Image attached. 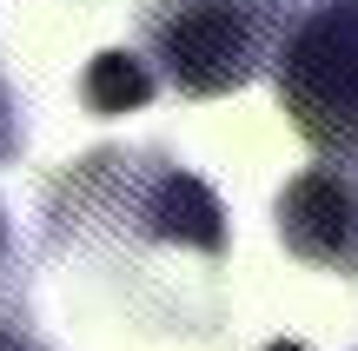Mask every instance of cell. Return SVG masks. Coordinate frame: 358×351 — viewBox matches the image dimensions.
I'll return each instance as SVG.
<instances>
[{"instance_id":"ba28073f","label":"cell","mask_w":358,"mask_h":351,"mask_svg":"<svg viewBox=\"0 0 358 351\" xmlns=\"http://www.w3.org/2000/svg\"><path fill=\"white\" fill-rule=\"evenodd\" d=\"M266 351H306V345H299V338H279V345H266Z\"/></svg>"},{"instance_id":"52a82bcc","label":"cell","mask_w":358,"mask_h":351,"mask_svg":"<svg viewBox=\"0 0 358 351\" xmlns=\"http://www.w3.org/2000/svg\"><path fill=\"white\" fill-rule=\"evenodd\" d=\"M7 252H13V239H7V212H0V265H7Z\"/></svg>"},{"instance_id":"7a4b0ae2","label":"cell","mask_w":358,"mask_h":351,"mask_svg":"<svg viewBox=\"0 0 358 351\" xmlns=\"http://www.w3.org/2000/svg\"><path fill=\"white\" fill-rule=\"evenodd\" d=\"M292 133L319 159L358 172V0H306L272 53Z\"/></svg>"},{"instance_id":"6da1fadb","label":"cell","mask_w":358,"mask_h":351,"mask_svg":"<svg viewBox=\"0 0 358 351\" xmlns=\"http://www.w3.org/2000/svg\"><path fill=\"white\" fill-rule=\"evenodd\" d=\"M299 7L285 0H153L140 20L146 60L159 66L173 93L186 100H219L259 80L272 66L285 27Z\"/></svg>"},{"instance_id":"277c9868","label":"cell","mask_w":358,"mask_h":351,"mask_svg":"<svg viewBox=\"0 0 358 351\" xmlns=\"http://www.w3.org/2000/svg\"><path fill=\"white\" fill-rule=\"evenodd\" d=\"M159 73L146 53H127V47H106L87 60V73H80V100H87V113L100 119H120V113H140L146 100H153Z\"/></svg>"},{"instance_id":"8992f818","label":"cell","mask_w":358,"mask_h":351,"mask_svg":"<svg viewBox=\"0 0 358 351\" xmlns=\"http://www.w3.org/2000/svg\"><path fill=\"white\" fill-rule=\"evenodd\" d=\"M0 272H7V265H0ZM0 351H47V345L27 331V318H13L7 305H0Z\"/></svg>"},{"instance_id":"5b68a950","label":"cell","mask_w":358,"mask_h":351,"mask_svg":"<svg viewBox=\"0 0 358 351\" xmlns=\"http://www.w3.org/2000/svg\"><path fill=\"white\" fill-rule=\"evenodd\" d=\"M20 106H13V93H7V80H0V159H13L20 153Z\"/></svg>"},{"instance_id":"3957f363","label":"cell","mask_w":358,"mask_h":351,"mask_svg":"<svg viewBox=\"0 0 358 351\" xmlns=\"http://www.w3.org/2000/svg\"><path fill=\"white\" fill-rule=\"evenodd\" d=\"M272 225H279V246L292 259L319 265V272L358 278V172L352 166H306L279 186V206H272Z\"/></svg>"}]
</instances>
